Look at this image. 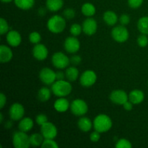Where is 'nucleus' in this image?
Instances as JSON below:
<instances>
[{
    "mask_svg": "<svg viewBox=\"0 0 148 148\" xmlns=\"http://www.w3.org/2000/svg\"><path fill=\"white\" fill-rule=\"evenodd\" d=\"M111 36L115 41L118 43H124L130 37V33L124 25H117L111 30Z\"/></svg>",
    "mask_w": 148,
    "mask_h": 148,
    "instance_id": "obj_5",
    "label": "nucleus"
},
{
    "mask_svg": "<svg viewBox=\"0 0 148 148\" xmlns=\"http://www.w3.org/2000/svg\"><path fill=\"white\" fill-rule=\"evenodd\" d=\"M29 40L33 44H38L41 40V36L37 31H33L29 35Z\"/></svg>",
    "mask_w": 148,
    "mask_h": 148,
    "instance_id": "obj_31",
    "label": "nucleus"
},
{
    "mask_svg": "<svg viewBox=\"0 0 148 148\" xmlns=\"http://www.w3.org/2000/svg\"><path fill=\"white\" fill-rule=\"evenodd\" d=\"M103 19V21L109 26H114L119 21V17L117 14L111 10L104 12Z\"/></svg>",
    "mask_w": 148,
    "mask_h": 148,
    "instance_id": "obj_22",
    "label": "nucleus"
},
{
    "mask_svg": "<svg viewBox=\"0 0 148 148\" xmlns=\"http://www.w3.org/2000/svg\"><path fill=\"white\" fill-rule=\"evenodd\" d=\"M56 80H62V79H64V77H66L65 75V72L64 73L62 71H58L56 72Z\"/></svg>",
    "mask_w": 148,
    "mask_h": 148,
    "instance_id": "obj_44",
    "label": "nucleus"
},
{
    "mask_svg": "<svg viewBox=\"0 0 148 148\" xmlns=\"http://www.w3.org/2000/svg\"><path fill=\"white\" fill-rule=\"evenodd\" d=\"M82 31L87 36H92L98 30V23L94 18L88 17L82 23Z\"/></svg>",
    "mask_w": 148,
    "mask_h": 148,
    "instance_id": "obj_14",
    "label": "nucleus"
},
{
    "mask_svg": "<svg viewBox=\"0 0 148 148\" xmlns=\"http://www.w3.org/2000/svg\"><path fill=\"white\" fill-rule=\"evenodd\" d=\"M78 128L83 132H88L92 130L93 122L88 117H81L77 122Z\"/></svg>",
    "mask_w": 148,
    "mask_h": 148,
    "instance_id": "obj_20",
    "label": "nucleus"
},
{
    "mask_svg": "<svg viewBox=\"0 0 148 148\" xmlns=\"http://www.w3.org/2000/svg\"><path fill=\"white\" fill-rule=\"evenodd\" d=\"M45 13H46V9L42 7V8H40L38 10V14L40 16H43L45 14Z\"/></svg>",
    "mask_w": 148,
    "mask_h": 148,
    "instance_id": "obj_45",
    "label": "nucleus"
},
{
    "mask_svg": "<svg viewBox=\"0 0 148 148\" xmlns=\"http://www.w3.org/2000/svg\"><path fill=\"white\" fill-rule=\"evenodd\" d=\"M101 139V133L95 130L94 132H91L90 135V140L92 143H97Z\"/></svg>",
    "mask_w": 148,
    "mask_h": 148,
    "instance_id": "obj_40",
    "label": "nucleus"
},
{
    "mask_svg": "<svg viewBox=\"0 0 148 148\" xmlns=\"http://www.w3.org/2000/svg\"><path fill=\"white\" fill-rule=\"evenodd\" d=\"M36 121L38 125L41 126L43 124H45L46 122L48 121V117L47 116L43 114H40L36 116Z\"/></svg>",
    "mask_w": 148,
    "mask_h": 148,
    "instance_id": "obj_37",
    "label": "nucleus"
},
{
    "mask_svg": "<svg viewBox=\"0 0 148 148\" xmlns=\"http://www.w3.org/2000/svg\"><path fill=\"white\" fill-rule=\"evenodd\" d=\"M137 29L142 34L148 35V17L145 16L139 19L137 22Z\"/></svg>",
    "mask_w": 148,
    "mask_h": 148,
    "instance_id": "obj_28",
    "label": "nucleus"
},
{
    "mask_svg": "<svg viewBox=\"0 0 148 148\" xmlns=\"http://www.w3.org/2000/svg\"><path fill=\"white\" fill-rule=\"evenodd\" d=\"M53 108L58 112L64 113L66 112L70 108V105L69 101L65 98V97H59L54 102Z\"/></svg>",
    "mask_w": 148,
    "mask_h": 148,
    "instance_id": "obj_18",
    "label": "nucleus"
},
{
    "mask_svg": "<svg viewBox=\"0 0 148 148\" xmlns=\"http://www.w3.org/2000/svg\"><path fill=\"white\" fill-rule=\"evenodd\" d=\"M66 23L64 17L60 15H53L49 19L47 22V27L50 32L54 34L62 33L66 27Z\"/></svg>",
    "mask_w": 148,
    "mask_h": 148,
    "instance_id": "obj_3",
    "label": "nucleus"
},
{
    "mask_svg": "<svg viewBox=\"0 0 148 148\" xmlns=\"http://www.w3.org/2000/svg\"><path fill=\"white\" fill-rule=\"evenodd\" d=\"M6 103H7V97L4 93L1 92L0 94V108L1 109L4 108V106L6 105Z\"/></svg>",
    "mask_w": 148,
    "mask_h": 148,
    "instance_id": "obj_42",
    "label": "nucleus"
},
{
    "mask_svg": "<svg viewBox=\"0 0 148 148\" xmlns=\"http://www.w3.org/2000/svg\"><path fill=\"white\" fill-rule=\"evenodd\" d=\"M109 98L111 102L116 105H122L129 101V95L123 90H115L111 92Z\"/></svg>",
    "mask_w": 148,
    "mask_h": 148,
    "instance_id": "obj_12",
    "label": "nucleus"
},
{
    "mask_svg": "<svg viewBox=\"0 0 148 148\" xmlns=\"http://www.w3.org/2000/svg\"><path fill=\"white\" fill-rule=\"evenodd\" d=\"M16 7L23 10H30L35 4V0H14Z\"/></svg>",
    "mask_w": 148,
    "mask_h": 148,
    "instance_id": "obj_27",
    "label": "nucleus"
},
{
    "mask_svg": "<svg viewBox=\"0 0 148 148\" xmlns=\"http://www.w3.org/2000/svg\"><path fill=\"white\" fill-rule=\"evenodd\" d=\"M119 21L120 24L122 25H127L130 23V15L127 14H122L119 18Z\"/></svg>",
    "mask_w": 148,
    "mask_h": 148,
    "instance_id": "obj_39",
    "label": "nucleus"
},
{
    "mask_svg": "<svg viewBox=\"0 0 148 148\" xmlns=\"http://www.w3.org/2000/svg\"><path fill=\"white\" fill-rule=\"evenodd\" d=\"M79 70L75 66H69V67L66 68V71H65L66 78L69 82H75V81H76L78 79V77H79Z\"/></svg>",
    "mask_w": 148,
    "mask_h": 148,
    "instance_id": "obj_24",
    "label": "nucleus"
},
{
    "mask_svg": "<svg viewBox=\"0 0 148 148\" xmlns=\"http://www.w3.org/2000/svg\"><path fill=\"white\" fill-rule=\"evenodd\" d=\"M2 2H4V3H10L12 1H13V0H1Z\"/></svg>",
    "mask_w": 148,
    "mask_h": 148,
    "instance_id": "obj_48",
    "label": "nucleus"
},
{
    "mask_svg": "<svg viewBox=\"0 0 148 148\" xmlns=\"http://www.w3.org/2000/svg\"><path fill=\"white\" fill-rule=\"evenodd\" d=\"M51 90L46 87H43L40 89H39L38 92V98L40 102H46L49 101L51 96Z\"/></svg>",
    "mask_w": 148,
    "mask_h": 148,
    "instance_id": "obj_26",
    "label": "nucleus"
},
{
    "mask_svg": "<svg viewBox=\"0 0 148 148\" xmlns=\"http://www.w3.org/2000/svg\"><path fill=\"white\" fill-rule=\"evenodd\" d=\"M12 122L11 121H7V122H6V124H5V127L6 128H7V129H10V128H11L12 127Z\"/></svg>",
    "mask_w": 148,
    "mask_h": 148,
    "instance_id": "obj_46",
    "label": "nucleus"
},
{
    "mask_svg": "<svg viewBox=\"0 0 148 148\" xmlns=\"http://www.w3.org/2000/svg\"><path fill=\"white\" fill-rule=\"evenodd\" d=\"M81 11L85 17H91L95 14L96 9L92 4L90 2H86L82 4V7H81Z\"/></svg>",
    "mask_w": 148,
    "mask_h": 148,
    "instance_id": "obj_25",
    "label": "nucleus"
},
{
    "mask_svg": "<svg viewBox=\"0 0 148 148\" xmlns=\"http://www.w3.org/2000/svg\"><path fill=\"white\" fill-rule=\"evenodd\" d=\"M133 105H134V104H133L131 101H127V102L124 103L123 104V107H124V108L126 110V111H130L132 110Z\"/></svg>",
    "mask_w": 148,
    "mask_h": 148,
    "instance_id": "obj_43",
    "label": "nucleus"
},
{
    "mask_svg": "<svg viewBox=\"0 0 148 148\" xmlns=\"http://www.w3.org/2000/svg\"><path fill=\"white\" fill-rule=\"evenodd\" d=\"M12 143L15 148H28L30 146V137L27 135V132L20 130L13 134Z\"/></svg>",
    "mask_w": 148,
    "mask_h": 148,
    "instance_id": "obj_4",
    "label": "nucleus"
},
{
    "mask_svg": "<svg viewBox=\"0 0 148 148\" xmlns=\"http://www.w3.org/2000/svg\"><path fill=\"white\" fill-rule=\"evenodd\" d=\"M40 133L44 139H55L57 136L58 130L53 123L47 121L40 126Z\"/></svg>",
    "mask_w": 148,
    "mask_h": 148,
    "instance_id": "obj_11",
    "label": "nucleus"
},
{
    "mask_svg": "<svg viewBox=\"0 0 148 148\" xmlns=\"http://www.w3.org/2000/svg\"><path fill=\"white\" fill-rule=\"evenodd\" d=\"M6 39H7V43L12 47H17L20 46L22 42L21 35L18 31L14 30H10L7 33Z\"/></svg>",
    "mask_w": 148,
    "mask_h": 148,
    "instance_id": "obj_16",
    "label": "nucleus"
},
{
    "mask_svg": "<svg viewBox=\"0 0 148 148\" xmlns=\"http://www.w3.org/2000/svg\"><path fill=\"white\" fill-rule=\"evenodd\" d=\"M97 81V75L92 70H85L79 77L81 85L85 88L92 86Z\"/></svg>",
    "mask_w": 148,
    "mask_h": 148,
    "instance_id": "obj_8",
    "label": "nucleus"
},
{
    "mask_svg": "<svg viewBox=\"0 0 148 148\" xmlns=\"http://www.w3.org/2000/svg\"><path fill=\"white\" fill-rule=\"evenodd\" d=\"M10 27H9L8 23L7 20L4 18L0 19V34L1 36L4 34H7L10 30Z\"/></svg>",
    "mask_w": 148,
    "mask_h": 148,
    "instance_id": "obj_34",
    "label": "nucleus"
},
{
    "mask_svg": "<svg viewBox=\"0 0 148 148\" xmlns=\"http://www.w3.org/2000/svg\"><path fill=\"white\" fill-rule=\"evenodd\" d=\"M75 11L72 8H66L64 10L63 16L68 20H72L75 17Z\"/></svg>",
    "mask_w": 148,
    "mask_h": 148,
    "instance_id": "obj_36",
    "label": "nucleus"
},
{
    "mask_svg": "<svg viewBox=\"0 0 148 148\" xmlns=\"http://www.w3.org/2000/svg\"><path fill=\"white\" fill-rule=\"evenodd\" d=\"M3 120H4V117H3V114L2 113H0V123L3 122Z\"/></svg>",
    "mask_w": 148,
    "mask_h": 148,
    "instance_id": "obj_47",
    "label": "nucleus"
},
{
    "mask_svg": "<svg viewBox=\"0 0 148 148\" xmlns=\"http://www.w3.org/2000/svg\"><path fill=\"white\" fill-rule=\"evenodd\" d=\"M144 0H128V4L131 8L137 9L143 4Z\"/></svg>",
    "mask_w": 148,
    "mask_h": 148,
    "instance_id": "obj_38",
    "label": "nucleus"
},
{
    "mask_svg": "<svg viewBox=\"0 0 148 148\" xmlns=\"http://www.w3.org/2000/svg\"><path fill=\"white\" fill-rule=\"evenodd\" d=\"M82 31V27L80 25L77 24V23H74L71 25L70 27V33L73 36H79L81 34Z\"/></svg>",
    "mask_w": 148,
    "mask_h": 148,
    "instance_id": "obj_32",
    "label": "nucleus"
},
{
    "mask_svg": "<svg viewBox=\"0 0 148 148\" xmlns=\"http://www.w3.org/2000/svg\"><path fill=\"white\" fill-rule=\"evenodd\" d=\"M113 122L106 114H99L93 120V128L100 133L107 132L111 129Z\"/></svg>",
    "mask_w": 148,
    "mask_h": 148,
    "instance_id": "obj_2",
    "label": "nucleus"
},
{
    "mask_svg": "<svg viewBox=\"0 0 148 148\" xmlns=\"http://www.w3.org/2000/svg\"><path fill=\"white\" fill-rule=\"evenodd\" d=\"M51 62L53 66L59 69H64L68 67L70 63V59L63 52H56L51 57Z\"/></svg>",
    "mask_w": 148,
    "mask_h": 148,
    "instance_id": "obj_7",
    "label": "nucleus"
},
{
    "mask_svg": "<svg viewBox=\"0 0 148 148\" xmlns=\"http://www.w3.org/2000/svg\"><path fill=\"white\" fill-rule=\"evenodd\" d=\"M32 52H33V57L38 61L45 60L48 57V54H49L47 47L45 45L41 44L40 43L38 44H35Z\"/></svg>",
    "mask_w": 148,
    "mask_h": 148,
    "instance_id": "obj_15",
    "label": "nucleus"
},
{
    "mask_svg": "<svg viewBox=\"0 0 148 148\" xmlns=\"http://www.w3.org/2000/svg\"><path fill=\"white\" fill-rule=\"evenodd\" d=\"M145 99V93L141 90H133L129 94V101H131L134 105L140 104Z\"/></svg>",
    "mask_w": 148,
    "mask_h": 148,
    "instance_id": "obj_19",
    "label": "nucleus"
},
{
    "mask_svg": "<svg viewBox=\"0 0 148 148\" xmlns=\"http://www.w3.org/2000/svg\"><path fill=\"white\" fill-rule=\"evenodd\" d=\"M52 92L57 97H66L72 91V86L69 80H56L51 85Z\"/></svg>",
    "mask_w": 148,
    "mask_h": 148,
    "instance_id": "obj_1",
    "label": "nucleus"
},
{
    "mask_svg": "<svg viewBox=\"0 0 148 148\" xmlns=\"http://www.w3.org/2000/svg\"><path fill=\"white\" fill-rule=\"evenodd\" d=\"M13 57V52L10 47L5 45L0 46V62L1 64L8 63Z\"/></svg>",
    "mask_w": 148,
    "mask_h": 148,
    "instance_id": "obj_17",
    "label": "nucleus"
},
{
    "mask_svg": "<svg viewBox=\"0 0 148 148\" xmlns=\"http://www.w3.org/2000/svg\"><path fill=\"white\" fill-rule=\"evenodd\" d=\"M44 140V137L42 135V134L39 133H34L30 136V145L33 147H39L41 146Z\"/></svg>",
    "mask_w": 148,
    "mask_h": 148,
    "instance_id": "obj_29",
    "label": "nucleus"
},
{
    "mask_svg": "<svg viewBox=\"0 0 148 148\" xmlns=\"http://www.w3.org/2000/svg\"><path fill=\"white\" fill-rule=\"evenodd\" d=\"M10 119L12 121H20L25 115V108L21 103H14L9 110Z\"/></svg>",
    "mask_w": 148,
    "mask_h": 148,
    "instance_id": "obj_10",
    "label": "nucleus"
},
{
    "mask_svg": "<svg viewBox=\"0 0 148 148\" xmlns=\"http://www.w3.org/2000/svg\"><path fill=\"white\" fill-rule=\"evenodd\" d=\"M64 47L68 53H75L80 49V43L75 36H69L65 39Z\"/></svg>",
    "mask_w": 148,
    "mask_h": 148,
    "instance_id": "obj_13",
    "label": "nucleus"
},
{
    "mask_svg": "<svg viewBox=\"0 0 148 148\" xmlns=\"http://www.w3.org/2000/svg\"><path fill=\"white\" fill-rule=\"evenodd\" d=\"M33 125H34V122L31 118L25 117V118L22 119L19 122L18 128L20 131L24 132H28L33 129Z\"/></svg>",
    "mask_w": 148,
    "mask_h": 148,
    "instance_id": "obj_21",
    "label": "nucleus"
},
{
    "mask_svg": "<svg viewBox=\"0 0 148 148\" xmlns=\"http://www.w3.org/2000/svg\"><path fill=\"white\" fill-rule=\"evenodd\" d=\"M40 147L43 148H58L59 145L55 141L54 139H44Z\"/></svg>",
    "mask_w": 148,
    "mask_h": 148,
    "instance_id": "obj_30",
    "label": "nucleus"
},
{
    "mask_svg": "<svg viewBox=\"0 0 148 148\" xmlns=\"http://www.w3.org/2000/svg\"><path fill=\"white\" fill-rule=\"evenodd\" d=\"M115 147L116 148H132V145L127 139H120L116 142Z\"/></svg>",
    "mask_w": 148,
    "mask_h": 148,
    "instance_id": "obj_33",
    "label": "nucleus"
},
{
    "mask_svg": "<svg viewBox=\"0 0 148 148\" xmlns=\"http://www.w3.org/2000/svg\"><path fill=\"white\" fill-rule=\"evenodd\" d=\"M46 8L51 12H57L60 10L64 6L63 0H46Z\"/></svg>",
    "mask_w": 148,
    "mask_h": 148,
    "instance_id": "obj_23",
    "label": "nucleus"
},
{
    "mask_svg": "<svg viewBox=\"0 0 148 148\" xmlns=\"http://www.w3.org/2000/svg\"><path fill=\"white\" fill-rule=\"evenodd\" d=\"M39 79L45 85H52L56 80V72L50 68L44 67L39 72Z\"/></svg>",
    "mask_w": 148,
    "mask_h": 148,
    "instance_id": "obj_9",
    "label": "nucleus"
},
{
    "mask_svg": "<svg viewBox=\"0 0 148 148\" xmlns=\"http://www.w3.org/2000/svg\"><path fill=\"white\" fill-rule=\"evenodd\" d=\"M137 44L140 47H146L148 44V38L147 37V35L141 34L140 36H139L138 38H137Z\"/></svg>",
    "mask_w": 148,
    "mask_h": 148,
    "instance_id": "obj_35",
    "label": "nucleus"
},
{
    "mask_svg": "<svg viewBox=\"0 0 148 148\" xmlns=\"http://www.w3.org/2000/svg\"><path fill=\"white\" fill-rule=\"evenodd\" d=\"M82 62V58L79 55H75L72 56L70 59V63H72L74 65H78Z\"/></svg>",
    "mask_w": 148,
    "mask_h": 148,
    "instance_id": "obj_41",
    "label": "nucleus"
},
{
    "mask_svg": "<svg viewBox=\"0 0 148 148\" xmlns=\"http://www.w3.org/2000/svg\"><path fill=\"white\" fill-rule=\"evenodd\" d=\"M70 110L72 114L77 116H82L88 111V106L82 99H75L71 103Z\"/></svg>",
    "mask_w": 148,
    "mask_h": 148,
    "instance_id": "obj_6",
    "label": "nucleus"
}]
</instances>
